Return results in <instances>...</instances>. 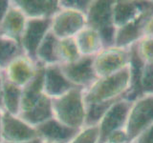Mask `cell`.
<instances>
[{
	"label": "cell",
	"mask_w": 153,
	"mask_h": 143,
	"mask_svg": "<svg viewBox=\"0 0 153 143\" xmlns=\"http://www.w3.org/2000/svg\"><path fill=\"white\" fill-rule=\"evenodd\" d=\"M131 87V74L129 67L117 74L100 77L83 89L85 105L111 103L123 98Z\"/></svg>",
	"instance_id": "1"
},
{
	"label": "cell",
	"mask_w": 153,
	"mask_h": 143,
	"mask_svg": "<svg viewBox=\"0 0 153 143\" xmlns=\"http://www.w3.org/2000/svg\"><path fill=\"white\" fill-rule=\"evenodd\" d=\"M54 117L65 126L75 130L84 127L86 105L83 89L74 88L59 97L52 98Z\"/></svg>",
	"instance_id": "2"
},
{
	"label": "cell",
	"mask_w": 153,
	"mask_h": 143,
	"mask_svg": "<svg viewBox=\"0 0 153 143\" xmlns=\"http://www.w3.org/2000/svg\"><path fill=\"white\" fill-rule=\"evenodd\" d=\"M113 0H92L86 13L87 25L97 30L105 47L113 46L116 28L112 18Z\"/></svg>",
	"instance_id": "3"
},
{
	"label": "cell",
	"mask_w": 153,
	"mask_h": 143,
	"mask_svg": "<svg viewBox=\"0 0 153 143\" xmlns=\"http://www.w3.org/2000/svg\"><path fill=\"white\" fill-rule=\"evenodd\" d=\"M132 47L123 48L118 46L105 47L94 56V69L98 78L117 74L130 65Z\"/></svg>",
	"instance_id": "4"
},
{
	"label": "cell",
	"mask_w": 153,
	"mask_h": 143,
	"mask_svg": "<svg viewBox=\"0 0 153 143\" xmlns=\"http://www.w3.org/2000/svg\"><path fill=\"white\" fill-rule=\"evenodd\" d=\"M153 124V94H145L131 101L126 131L132 142L145 130Z\"/></svg>",
	"instance_id": "5"
},
{
	"label": "cell",
	"mask_w": 153,
	"mask_h": 143,
	"mask_svg": "<svg viewBox=\"0 0 153 143\" xmlns=\"http://www.w3.org/2000/svg\"><path fill=\"white\" fill-rule=\"evenodd\" d=\"M87 26L86 13L72 9H61L52 18L51 32L59 39L73 38Z\"/></svg>",
	"instance_id": "6"
},
{
	"label": "cell",
	"mask_w": 153,
	"mask_h": 143,
	"mask_svg": "<svg viewBox=\"0 0 153 143\" xmlns=\"http://www.w3.org/2000/svg\"><path fill=\"white\" fill-rule=\"evenodd\" d=\"M38 133L35 127L29 125L18 116L3 114L1 128V143H24L37 139Z\"/></svg>",
	"instance_id": "7"
},
{
	"label": "cell",
	"mask_w": 153,
	"mask_h": 143,
	"mask_svg": "<svg viewBox=\"0 0 153 143\" xmlns=\"http://www.w3.org/2000/svg\"><path fill=\"white\" fill-rule=\"evenodd\" d=\"M131 101L121 98L111 104L103 116L100 120L98 126L100 130V143H105L111 133L126 128Z\"/></svg>",
	"instance_id": "8"
},
{
	"label": "cell",
	"mask_w": 153,
	"mask_h": 143,
	"mask_svg": "<svg viewBox=\"0 0 153 143\" xmlns=\"http://www.w3.org/2000/svg\"><path fill=\"white\" fill-rule=\"evenodd\" d=\"M52 18L27 19V23L21 37V47L24 55L36 61L38 47L51 30Z\"/></svg>",
	"instance_id": "9"
},
{
	"label": "cell",
	"mask_w": 153,
	"mask_h": 143,
	"mask_svg": "<svg viewBox=\"0 0 153 143\" xmlns=\"http://www.w3.org/2000/svg\"><path fill=\"white\" fill-rule=\"evenodd\" d=\"M94 57L81 56L73 63L59 65L62 74L76 88L86 89L98 79L93 63Z\"/></svg>",
	"instance_id": "10"
},
{
	"label": "cell",
	"mask_w": 153,
	"mask_h": 143,
	"mask_svg": "<svg viewBox=\"0 0 153 143\" xmlns=\"http://www.w3.org/2000/svg\"><path fill=\"white\" fill-rule=\"evenodd\" d=\"M39 65L25 55L16 57L2 71L3 77L9 82L24 88L36 77Z\"/></svg>",
	"instance_id": "11"
},
{
	"label": "cell",
	"mask_w": 153,
	"mask_h": 143,
	"mask_svg": "<svg viewBox=\"0 0 153 143\" xmlns=\"http://www.w3.org/2000/svg\"><path fill=\"white\" fill-rule=\"evenodd\" d=\"M153 14V1L145 12L133 21L116 30L114 45L118 47L130 48L143 37V28L146 19Z\"/></svg>",
	"instance_id": "12"
},
{
	"label": "cell",
	"mask_w": 153,
	"mask_h": 143,
	"mask_svg": "<svg viewBox=\"0 0 153 143\" xmlns=\"http://www.w3.org/2000/svg\"><path fill=\"white\" fill-rule=\"evenodd\" d=\"M12 3L20 10L27 19L53 18L60 11L57 0H14Z\"/></svg>",
	"instance_id": "13"
},
{
	"label": "cell",
	"mask_w": 153,
	"mask_h": 143,
	"mask_svg": "<svg viewBox=\"0 0 153 143\" xmlns=\"http://www.w3.org/2000/svg\"><path fill=\"white\" fill-rule=\"evenodd\" d=\"M152 1L115 0L112 5V18L116 30L133 21L150 6Z\"/></svg>",
	"instance_id": "14"
},
{
	"label": "cell",
	"mask_w": 153,
	"mask_h": 143,
	"mask_svg": "<svg viewBox=\"0 0 153 143\" xmlns=\"http://www.w3.org/2000/svg\"><path fill=\"white\" fill-rule=\"evenodd\" d=\"M38 137L47 143H69L79 130L65 126L53 117L36 127Z\"/></svg>",
	"instance_id": "15"
},
{
	"label": "cell",
	"mask_w": 153,
	"mask_h": 143,
	"mask_svg": "<svg viewBox=\"0 0 153 143\" xmlns=\"http://www.w3.org/2000/svg\"><path fill=\"white\" fill-rule=\"evenodd\" d=\"M76 88L72 85L62 74L59 64L44 67L43 91L50 98H56Z\"/></svg>",
	"instance_id": "16"
},
{
	"label": "cell",
	"mask_w": 153,
	"mask_h": 143,
	"mask_svg": "<svg viewBox=\"0 0 153 143\" xmlns=\"http://www.w3.org/2000/svg\"><path fill=\"white\" fill-rule=\"evenodd\" d=\"M26 23V16L12 3L6 16L0 23V36L20 43Z\"/></svg>",
	"instance_id": "17"
},
{
	"label": "cell",
	"mask_w": 153,
	"mask_h": 143,
	"mask_svg": "<svg viewBox=\"0 0 153 143\" xmlns=\"http://www.w3.org/2000/svg\"><path fill=\"white\" fill-rule=\"evenodd\" d=\"M74 38L81 56L94 57L105 48L99 32L88 25L84 27Z\"/></svg>",
	"instance_id": "18"
},
{
	"label": "cell",
	"mask_w": 153,
	"mask_h": 143,
	"mask_svg": "<svg viewBox=\"0 0 153 143\" xmlns=\"http://www.w3.org/2000/svg\"><path fill=\"white\" fill-rule=\"evenodd\" d=\"M43 76H44V67L40 66L36 77L22 89L20 114L30 111L45 94L43 91Z\"/></svg>",
	"instance_id": "19"
},
{
	"label": "cell",
	"mask_w": 153,
	"mask_h": 143,
	"mask_svg": "<svg viewBox=\"0 0 153 143\" xmlns=\"http://www.w3.org/2000/svg\"><path fill=\"white\" fill-rule=\"evenodd\" d=\"M26 123L33 127H36L45 121L54 117L52 107V98L44 94L35 107L30 111L22 113L18 116Z\"/></svg>",
	"instance_id": "20"
},
{
	"label": "cell",
	"mask_w": 153,
	"mask_h": 143,
	"mask_svg": "<svg viewBox=\"0 0 153 143\" xmlns=\"http://www.w3.org/2000/svg\"><path fill=\"white\" fill-rule=\"evenodd\" d=\"M21 97L22 88L4 79L2 91L3 111L13 116H19L21 108Z\"/></svg>",
	"instance_id": "21"
},
{
	"label": "cell",
	"mask_w": 153,
	"mask_h": 143,
	"mask_svg": "<svg viewBox=\"0 0 153 143\" xmlns=\"http://www.w3.org/2000/svg\"><path fill=\"white\" fill-rule=\"evenodd\" d=\"M59 38H56L51 31L46 35L45 38L38 47L36 55V62L42 67L59 64L56 58V44Z\"/></svg>",
	"instance_id": "22"
},
{
	"label": "cell",
	"mask_w": 153,
	"mask_h": 143,
	"mask_svg": "<svg viewBox=\"0 0 153 143\" xmlns=\"http://www.w3.org/2000/svg\"><path fill=\"white\" fill-rule=\"evenodd\" d=\"M81 57L75 38L59 39L56 44V58L59 65L70 64Z\"/></svg>",
	"instance_id": "23"
},
{
	"label": "cell",
	"mask_w": 153,
	"mask_h": 143,
	"mask_svg": "<svg viewBox=\"0 0 153 143\" xmlns=\"http://www.w3.org/2000/svg\"><path fill=\"white\" fill-rule=\"evenodd\" d=\"M24 55L20 43L0 36V70L3 71L16 57Z\"/></svg>",
	"instance_id": "24"
},
{
	"label": "cell",
	"mask_w": 153,
	"mask_h": 143,
	"mask_svg": "<svg viewBox=\"0 0 153 143\" xmlns=\"http://www.w3.org/2000/svg\"><path fill=\"white\" fill-rule=\"evenodd\" d=\"M69 143H100L99 126L90 125L82 127Z\"/></svg>",
	"instance_id": "25"
},
{
	"label": "cell",
	"mask_w": 153,
	"mask_h": 143,
	"mask_svg": "<svg viewBox=\"0 0 153 143\" xmlns=\"http://www.w3.org/2000/svg\"><path fill=\"white\" fill-rule=\"evenodd\" d=\"M111 103H100V104H90L86 106V116L84 126L98 125L100 120L103 116L107 109L111 106Z\"/></svg>",
	"instance_id": "26"
},
{
	"label": "cell",
	"mask_w": 153,
	"mask_h": 143,
	"mask_svg": "<svg viewBox=\"0 0 153 143\" xmlns=\"http://www.w3.org/2000/svg\"><path fill=\"white\" fill-rule=\"evenodd\" d=\"M134 49L143 63H153V38L142 37L134 45Z\"/></svg>",
	"instance_id": "27"
},
{
	"label": "cell",
	"mask_w": 153,
	"mask_h": 143,
	"mask_svg": "<svg viewBox=\"0 0 153 143\" xmlns=\"http://www.w3.org/2000/svg\"><path fill=\"white\" fill-rule=\"evenodd\" d=\"M140 88L143 94H153V63H143Z\"/></svg>",
	"instance_id": "28"
},
{
	"label": "cell",
	"mask_w": 153,
	"mask_h": 143,
	"mask_svg": "<svg viewBox=\"0 0 153 143\" xmlns=\"http://www.w3.org/2000/svg\"><path fill=\"white\" fill-rule=\"evenodd\" d=\"M91 1L92 0H60L59 6L61 9H72L86 13Z\"/></svg>",
	"instance_id": "29"
},
{
	"label": "cell",
	"mask_w": 153,
	"mask_h": 143,
	"mask_svg": "<svg viewBox=\"0 0 153 143\" xmlns=\"http://www.w3.org/2000/svg\"><path fill=\"white\" fill-rule=\"evenodd\" d=\"M105 143H130L126 128L120 129V130L111 133L108 136Z\"/></svg>",
	"instance_id": "30"
},
{
	"label": "cell",
	"mask_w": 153,
	"mask_h": 143,
	"mask_svg": "<svg viewBox=\"0 0 153 143\" xmlns=\"http://www.w3.org/2000/svg\"><path fill=\"white\" fill-rule=\"evenodd\" d=\"M131 143H153V124L140 133Z\"/></svg>",
	"instance_id": "31"
},
{
	"label": "cell",
	"mask_w": 153,
	"mask_h": 143,
	"mask_svg": "<svg viewBox=\"0 0 153 143\" xmlns=\"http://www.w3.org/2000/svg\"><path fill=\"white\" fill-rule=\"evenodd\" d=\"M143 37L153 38V14L146 19L143 28Z\"/></svg>",
	"instance_id": "32"
},
{
	"label": "cell",
	"mask_w": 153,
	"mask_h": 143,
	"mask_svg": "<svg viewBox=\"0 0 153 143\" xmlns=\"http://www.w3.org/2000/svg\"><path fill=\"white\" fill-rule=\"evenodd\" d=\"M11 5H12V1H9V0H0V23L2 22L4 17L6 16L9 9L11 8Z\"/></svg>",
	"instance_id": "33"
},
{
	"label": "cell",
	"mask_w": 153,
	"mask_h": 143,
	"mask_svg": "<svg viewBox=\"0 0 153 143\" xmlns=\"http://www.w3.org/2000/svg\"><path fill=\"white\" fill-rule=\"evenodd\" d=\"M3 74L2 71L0 70V109L3 110L2 107V91H3Z\"/></svg>",
	"instance_id": "34"
},
{
	"label": "cell",
	"mask_w": 153,
	"mask_h": 143,
	"mask_svg": "<svg viewBox=\"0 0 153 143\" xmlns=\"http://www.w3.org/2000/svg\"><path fill=\"white\" fill-rule=\"evenodd\" d=\"M4 111L2 109H0V142H1V128H2V118H3Z\"/></svg>",
	"instance_id": "35"
},
{
	"label": "cell",
	"mask_w": 153,
	"mask_h": 143,
	"mask_svg": "<svg viewBox=\"0 0 153 143\" xmlns=\"http://www.w3.org/2000/svg\"><path fill=\"white\" fill-rule=\"evenodd\" d=\"M24 143H41V140L39 138H37L36 140H33V141H30V142H24Z\"/></svg>",
	"instance_id": "36"
},
{
	"label": "cell",
	"mask_w": 153,
	"mask_h": 143,
	"mask_svg": "<svg viewBox=\"0 0 153 143\" xmlns=\"http://www.w3.org/2000/svg\"><path fill=\"white\" fill-rule=\"evenodd\" d=\"M41 143H47V142H43V141H41Z\"/></svg>",
	"instance_id": "37"
},
{
	"label": "cell",
	"mask_w": 153,
	"mask_h": 143,
	"mask_svg": "<svg viewBox=\"0 0 153 143\" xmlns=\"http://www.w3.org/2000/svg\"><path fill=\"white\" fill-rule=\"evenodd\" d=\"M0 143H1V142H0Z\"/></svg>",
	"instance_id": "38"
}]
</instances>
